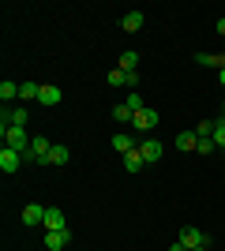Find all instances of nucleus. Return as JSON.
Wrapping results in <instances>:
<instances>
[{
	"label": "nucleus",
	"mask_w": 225,
	"mask_h": 251,
	"mask_svg": "<svg viewBox=\"0 0 225 251\" xmlns=\"http://www.w3.org/2000/svg\"><path fill=\"white\" fill-rule=\"evenodd\" d=\"M0 135H4V147H11V150H19L26 161H30V143H34V135L26 131V127H15V124H8V127H0Z\"/></svg>",
	"instance_id": "1"
},
{
	"label": "nucleus",
	"mask_w": 225,
	"mask_h": 251,
	"mask_svg": "<svg viewBox=\"0 0 225 251\" xmlns=\"http://www.w3.org/2000/svg\"><path fill=\"white\" fill-rule=\"evenodd\" d=\"M131 127H135V131H143V135H150V131H154V127H158V109H139V113L131 116Z\"/></svg>",
	"instance_id": "2"
},
{
	"label": "nucleus",
	"mask_w": 225,
	"mask_h": 251,
	"mask_svg": "<svg viewBox=\"0 0 225 251\" xmlns=\"http://www.w3.org/2000/svg\"><path fill=\"white\" fill-rule=\"evenodd\" d=\"M180 244H184L188 251H192V248H206V244H210V236H206L203 229H195V225H184V229H180Z\"/></svg>",
	"instance_id": "3"
},
{
	"label": "nucleus",
	"mask_w": 225,
	"mask_h": 251,
	"mask_svg": "<svg viewBox=\"0 0 225 251\" xmlns=\"http://www.w3.org/2000/svg\"><path fill=\"white\" fill-rule=\"evenodd\" d=\"M49 150H53V143L38 131L34 135V143H30V161H38V165H45V157H49Z\"/></svg>",
	"instance_id": "4"
},
{
	"label": "nucleus",
	"mask_w": 225,
	"mask_h": 251,
	"mask_svg": "<svg viewBox=\"0 0 225 251\" xmlns=\"http://www.w3.org/2000/svg\"><path fill=\"white\" fill-rule=\"evenodd\" d=\"M139 154L147 157V165L150 161H161V154H165V150H161V143L154 135H147V139H139Z\"/></svg>",
	"instance_id": "5"
},
{
	"label": "nucleus",
	"mask_w": 225,
	"mask_h": 251,
	"mask_svg": "<svg viewBox=\"0 0 225 251\" xmlns=\"http://www.w3.org/2000/svg\"><path fill=\"white\" fill-rule=\"evenodd\" d=\"M23 161H26V157L19 154V150H11V147H4L0 150V169H4V173H19V165Z\"/></svg>",
	"instance_id": "6"
},
{
	"label": "nucleus",
	"mask_w": 225,
	"mask_h": 251,
	"mask_svg": "<svg viewBox=\"0 0 225 251\" xmlns=\"http://www.w3.org/2000/svg\"><path fill=\"white\" fill-rule=\"evenodd\" d=\"M45 232H60V229H68V218H64V210H56V206H49L45 210V225H42Z\"/></svg>",
	"instance_id": "7"
},
{
	"label": "nucleus",
	"mask_w": 225,
	"mask_h": 251,
	"mask_svg": "<svg viewBox=\"0 0 225 251\" xmlns=\"http://www.w3.org/2000/svg\"><path fill=\"white\" fill-rule=\"evenodd\" d=\"M68 244H72V229L45 232V248H49V251H68Z\"/></svg>",
	"instance_id": "8"
},
{
	"label": "nucleus",
	"mask_w": 225,
	"mask_h": 251,
	"mask_svg": "<svg viewBox=\"0 0 225 251\" xmlns=\"http://www.w3.org/2000/svg\"><path fill=\"white\" fill-rule=\"evenodd\" d=\"M113 150H120V157H124V154H131V150H139V139L128 135V131H117V135H113Z\"/></svg>",
	"instance_id": "9"
},
{
	"label": "nucleus",
	"mask_w": 225,
	"mask_h": 251,
	"mask_svg": "<svg viewBox=\"0 0 225 251\" xmlns=\"http://www.w3.org/2000/svg\"><path fill=\"white\" fill-rule=\"evenodd\" d=\"M23 225H45V206L26 202V206H23Z\"/></svg>",
	"instance_id": "10"
},
{
	"label": "nucleus",
	"mask_w": 225,
	"mask_h": 251,
	"mask_svg": "<svg viewBox=\"0 0 225 251\" xmlns=\"http://www.w3.org/2000/svg\"><path fill=\"white\" fill-rule=\"evenodd\" d=\"M143 23H147V15H143V11H128V15L120 19V26H124L128 34H135V30H143Z\"/></svg>",
	"instance_id": "11"
},
{
	"label": "nucleus",
	"mask_w": 225,
	"mask_h": 251,
	"mask_svg": "<svg viewBox=\"0 0 225 251\" xmlns=\"http://www.w3.org/2000/svg\"><path fill=\"white\" fill-rule=\"evenodd\" d=\"M45 165H68V147H64V143H53V150H49V157H45Z\"/></svg>",
	"instance_id": "12"
},
{
	"label": "nucleus",
	"mask_w": 225,
	"mask_h": 251,
	"mask_svg": "<svg viewBox=\"0 0 225 251\" xmlns=\"http://www.w3.org/2000/svg\"><path fill=\"white\" fill-rule=\"evenodd\" d=\"M195 147H199V135H195V131H180V135H176V150L188 154V150H195Z\"/></svg>",
	"instance_id": "13"
},
{
	"label": "nucleus",
	"mask_w": 225,
	"mask_h": 251,
	"mask_svg": "<svg viewBox=\"0 0 225 251\" xmlns=\"http://www.w3.org/2000/svg\"><path fill=\"white\" fill-rule=\"evenodd\" d=\"M60 98H64V94H60V86H42V94H38V105H56Z\"/></svg>",
	"instance_id": "14"
},
{
	"label": "nucleus",
	"mask_w": 225,
	"mask_h": 251,
	"mask_svg": "<svg viewBox=\"0 0 225 251\" xmlns=\"http://www.w3.org/2000/svg\"><path fill=\"white\" fill-rule=\"evenodd\" d=\"M0 101H19V83L4 79V83H0Z\"/></svg>",
	"instance_id": "15"
},
{
	"label": "nucleus",
	"mask_w": 225,
	"mask_h": 251,
	"mask_svg": "<svg viewBox=\"0 0 225 251\" xmlns=\"http://www.w3.org/2000/svg\"><path fill=\"white\" fill-rule=\"evenodd\" d=\"M143 165H147V157H143L139 150H131V154H124V169H128V173H139Z\"/></svg>",
	"instance_id": "16"
},
{
	"label": "nucleus",
	"mask_w": 225,
	"mask_h": 251,
	"mask_svg": "<svg viewBox=\"0 0 225 251\" xmlns=\"http://www.w3.org/2000/svg\"><path fill=\"white\" fill-rule=\"evenodd\" d=\"M195 64H203V68H218V72H222V52H195Z\"/></svg>",
	"instance_id": "17"
},
{
	"label": "nucleus",
	"mask_w": 225,
	"mask_h": 251,
	"mask_svg": "<svg viewBox=\"0 0 225 251\" xmlns=\"http://www.w3.org/2000/svg\"><path fill=\"white\" fill-rule=\"evenodd\" d=\"M131 105L128 101H120V105H113V120H120V124H131Z\"/></svg>",
	"instance_id": "18"
},
{
	"label": "nucleus",
	"mask_w": 225,
	"mask_h": 251,
	"mask_svg": "<svg viewBox=\"0 0 225 251\" xmlns=\"http://www.w3.org/2000/svg\"><path fill=\"white\" fill-rule=\"evenodd\" d=\"M38 94H42V86H38V83H19V101H34Z\"/></svg>",
	"instance_id": "19"
},
{
	"label": "nucleus",
	"mask_w": 225,
	"mask_h": 251,
	"mask_svg": "<svg viewBox=\"0 0 225 251\" xmlns=\"http://www.w3.org/2000/svg\"><path fill=\"white\" fill-rule=\"evenodd\" d=\"M135 64H139V52H120V64H117V68H120V72H135Z\"/></svg>",
	"instance_id": "20"
},
{
	"label": "nucleus",
	"mask_w": 225,
	"mask_h": 251,
	"mask_svg": "<svg viewBox=\"0 0 225 251\" xmlns=\"http://www.w3.org/2000/svg\"><path fill=\"white\" fill-rule=\"evenodd\" d=\"M214 127H218V120H203V124L195 127V135L199 139H214Z\"/></svg>",
	"instance_id": "21"
},
{
	"label": "nucleus",
	"mask_w": 225,
	"mask_h": 251,
	"mask_svg": "<svg viewBox=\"0 0 225 251\" xmlns=\"http://www.w3.org/2000/svg\"><path fill=\"white\" fill-rule=\"evenodd\" d=\"M105 83H109V86H128V72H120V68H117V72L105 75Z\"/></svg>",
	"instance_id": "22"
},
{
	"label": "nucleus",
	"mask_w": 225,
	"mask_h": 251,
	"mask_svg": "<svg viewBox=\"0 0 225 251\" xmlns=\"http://www.w3.org/2000/svg\"><path fill=\"white\" fill-rule=\"evenodd\" d=\"M214 147L225 150V120H218V127H214Z\"/></svg>",
	"instance_id": "23"
},
{
	"label": "nucleus",
	"mask_w": 225,
	"mask_h": 251,
	"mask_svg": "<svg viewBox=\"0 0 225 251\" xmlns=\"http://www.w3.org/2000/svg\"><path fill=\"white\" fill-rule=\"evenodd\" d=\"M128 105H131V113H139V109H147V101H143V98L135 94V90L128 94Z\"/></svg>",
	"instance_id": "24"
},
{
	"label": "nucleus",
	"mask_w": 225,
	"mask_h": 251,
	"mask_svg": "<svg viewBox=\"0 0 225 251\" xmlns=\"http://www.w3.org/2000/svg\"><path fill=\"white\" fill-rule=\"evenodd\" d=\"M195 150H199V154H210V150H214V139H199V147H195Z\"/></svg>",
	"instance_id": "25"
},
{
	"label": "nucleus",
	"mask_w": 225,
	"mask_h": 251,
	"mask_svg": "<svg viewBox=\"0 0 225 251\" xmlns=\"http://www.w3.org/2000/svg\"><path fill=\"white\" fill-rule=\"evenodd\" d=\"M218 34H222V38H225V19H218Z\"/></svg>",
	"instance_id": "26"
},
{
	"label": "nucleus",
	"mask_w": 225,
	"mask_h": 251,
	"mask_svg": "<svg viewBox=\"0 0 225 251\" xmlns=\"http://www.w3.org/2000/svg\"><path fill=\"white\" fill-rule=\"evenodd\" d=\"M169 251H188V248H184V244H180V240H176V244H173V248H169Z\"/></svg>",
	"instance_id": "27"
},
{
	"label": "nucleus",
	"mask_w": 225,
	"mask_h": 251,
	"mask_svg": "<svg viewBox=\"0 0 225 251\" xmlns=\"http://www.w3.org/2000/svg\"><path fill=\"white\" fill-rule=\"evenodd\" d=\"M218 83H222V86H225V68H222V72H218Z\"/></svg>",
	"instance_id": "28"
},
{
	"label": "nucleus",
	"mask_w": 225,
	"mask_h": 251,
	"mask_svg": "<svg viewBox=\"0 0 225 251\" xmlns=\"http://www.w3.org/2000/svg\"><path fill=\"white\" fill-rule=\"evenodd\" d=\"M218 120H225V105H222V113H218Z\"/></svg>",
	"instance_id": "29"
},
{
	"label": "nucleus",
	"mask_w": 225,
	"mask_h": 251,
	"mask_svg": "<svg viewBox=\"0 0 225 251\" xmlns=\"http://www.w3.org/2000/svg\"><path fill=\"white\" fill-rule=\"evenodd\" d=\"M222 68H225V52H222Z\"/></svg>",
	"instance_id": "30"
},
{
	"label": "nucleus",
	"mask_w": 225,
	"mask_h": 251,
	"mask_svg": "<svg viewBox=\"0 0 225 251\" xmlns=\"http://www.w3.org/2000/svg\"><path fill=\"white\" fill-rule=\"evenodd\" d=\"M192 251H206V248H192Z\"/></svg>",
	"instance_id": "31"
}]
</instances>
